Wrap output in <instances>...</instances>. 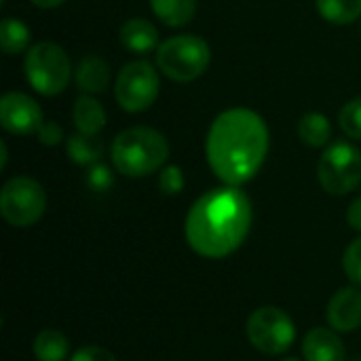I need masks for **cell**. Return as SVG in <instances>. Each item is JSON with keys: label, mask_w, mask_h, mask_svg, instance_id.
<instances>
[{"label": "cell", "mask_w": 361, "mask_h": 361, "mask_svg": "<svg viewBox=\"0 0 361 361\" xmlns=\"http://www.w3.org/2000/svg\"><path fill=\"white\" fill-rule=\"evenodd\" d=\"M305 361H345V345L336 330L313 328L302 341Z\"/></svg>", "instance_id": "7c38bea8"}, {"label": "cell", "mask_w": 361, "mask_h": 361, "mask_svg": "<svg viewBox=\"0 0 361 361\" xmlns=\"http://www.w3.org/2000/svg\"><path fill=\"white\" fill-rule=\"evenodd\" d=\"M68 351H70V341L59 330L47 328L34 336L32 353L38 361H66Z\"/></svg>", "instance_id": "e0dca14e"}, {"label": "cell", "mask_w": 361, "mask_h": 361, "mask_svg": "<svg viewBox=\"0 0 361 361\" xmlns=\"http://www.w3.org/2000/svg\"><path fill=\"white\" fill-rule=\"evenodd\" d=\"M0 47L6 55H17L30 49V27L15 19L4 17L0 23Z\"/></svg>", "instance_id": "44dd1931"}, {"label": "cell", "mask_w": 361, "mask_h": 361, "mask_svg": "<svg viewBox=\"0 0 361 361\" xmlns=\"http://www.w3.org/2000/svg\"><path fill=\"white\" fill-rule=\"evenodd\" d=\"M315 6L334 25H349L361 17V0H315Z\"/></svg>", "instance_id": "ffe728a7"}, {"label": "cell", "mask_w": 361, "mask_h": 361, "mask_svg": "<svg viewBox=\"0 0 361 361\" xmlns=\"http://www.w3.org/2000/svg\"><path fill=\"white\" fill-rule=\"evenodd\" d=\"M283 361H300V360H296V357H288V360H283Z\"/></svg>", "instance_id": "4dcf8cb0"}, {"label": "cell", "mask_w": 361, "mask_h": 361, "mask_svg": "<svg viewBox=\"0 0 361 361\" xmlns=\"http://www.w3.org/2000/svg\"><path fill=\"white\" fill-rule=\"evenodd\" d=\"M23 72L36 93L53 97L66 91L72 78V63L68 53L57 42L40 40L25 51Z\"/></svg>", "instance_id": "5b68a950"}, {"label": "cell", "mask_w": 361, "mask_h": 361, "mask_svg": "<svg viewBox=\"0 0 361 361\" xmlns=\"http://www.w3.org/2000/svg\"><path fill=\"white\" fill-rule=\"evenodd\" d=\"M87 182L93 190H108L112 186V171L104 163H95L89 167Z\"/></svg>", "instance_id": "d4e9b609"}, {"label": "cell", "mask_w": 361, "mask_h": 361, "mask_svg": "<svg viewBox=\"0 0 361 361\" xmlns=\"http://www.w3.org/2000/svg\"><path fill=\"white\" fill-rule=\"evenodd\" d=\"M161 91V78L157 68L146 59L129 61L121 68L114 80V99L125 112L148 110Z\"/></svg>", "instance_id": "52a82bcc"}, {"label": "cell", "mask_w": 361, "mask_h": 361, "mask_svg": "<svg viewBox=\"0 0 361 361\" xmlns=\"http://www.w3.org/2000/svg\"><path fill=\"white\" fill-rule=\"evenodd\" d=\"M343 269L355 286H361V237L349 243L343 256Z\"/></svg>", "instance_id": "cb8c5ba5"}, {"label": "cell", "mask_w": 361, "mask_h": 361, "mask_svg": "<svg viewBox=\"0 0 361 361\" xmlns=\"http://www.w3.org/2000/svg\"><path fill=\"white\" fill-rule=\"evenodd\" d=\"M159 190L167 197H176L184 190V173L178 165H165L159 173Z\"/></svg>", "instance_id": "603a6c76"}, {"label": "cell", "mask_w": 361, "mask_h": 361, "mask_svg": "<svg viewBox=\"0 0 361 361\" xmlns=\"http://www.w3.org/2000/svg\"><path fill=\"white\" fill-rule=\"evenodd\" d=\"M72 121L76 131L87 135H99V131L106 127V110L93 95L82 93L72 106Z\"/></svg>", "instance_id": "9a60e30c"}, {"label": "cell", "mask_w": 361, "mask_h": 361, "mask_svg": "<svg viewBox=\"0 0 361 361\" xmlns=\"http://www.w3.org/2000/svg\"><path fill=\"white\" fill-rule=\"evenodd\" d=\"M121 44L135 55H148L159 49V30L144 17H129L118 30Z\"/></svg>", "instance_id": "4fadbf2b"}, {"label": "cell", "mask_w": 361, "mask_h": 361, "mask_svg": "<svg viewBox=\"0 0 361 361\" xmlns=\"http://www.w3.org/2000/svg\"><path fill=\"white\" fill-rule=\"evenodd\" d=\"M252 203L239 186H220L201 195L186 214L184 235L203 258H226L241 247L252 228Z\"/></svg>", "instance_id": "7a4b0ae2"}, {"label": "cell", "mask_w": 361, "mask_h": 361, "mask_svg": "<svg viewBox=\"0 0 361 361\" xmlns=\"http://www.w3.org/2000/svg\"><path fill=\"white\" fill-rule=\"evenodd\" d=\"M169 142L152 127H129L110 144L112 167L125 178H146L167 165Z\"/></svg>", "instance_id": "3957f363"}, {"label": "cell", "mask_w": 361, "mask_h": 361, "mask_svg": "<svg viewBox=\"0 0 361 361\" xmlns=\"http://www.w3.org/2000/svg\"><path fill=\"white\" fill-rule=\"evenodd\" d=\"M152 13L169 27H182L192 21L197 0H150Z\"/></svg>", "instance_id": "ac0fdd59"}, {"label": "cell", "mask_w": 361, "mask_h": 361, "mask_svg": "<svg viewBox=\"0 0 361 361\" xmlns=\"http://www.w3.org/2000/svg\"><path fill=\"white\" fill-rule=\"evenodd\" d=\"M47 209L44 188L27 176H17L4 182L0 190V214L15 228L36 224Z\"/></svg>", "instance_id": "8992f818"}, {"label": "cell", "mask_w": 361, "mask_h": 361, "mask_svg": "<svg viewBox=\"0 0 361 361\" xmlns=\"http://www.w3.org/2000/svg\"><path fill=\"white\" fill-rule=\"evenodd\" d=\"M34 6H38V8H57V6H61L66 0H30Z\"/></svg>", "instance_id": "f1b7e54d"}, {"label": "cell", "mask_w": 361, "mask_h": 361, "mask_svg": "<svg viewBox=\"0 0 361 361\" xmlns=\"http://www.w3.org/2000/svg\"><path fill=\"white\" fill-rule=\"evenodd\" d=\"M338 125L351 140H361V95L343 106L338 114Z\"/></svg>", "instance_id": "7402d4cb"}, {"label": "cell", "mask_w": 361, "mask_h": 361, "mask_svg": "<svg viewBox=\"0 0 361 361\" xmlns=\"http://www.w3.org/2000/svg\"><path fill=\"white\" fill-rule=\"evenodd\" d=\"M4 2H6V0H0V4H4Z\"/></svg>", "instance_id": "1f68e13d"}, {"label": "cell", "mask_w": 361, "mask_h": 361, "mask_svg": "<svg viewBox=\"0 0 361 361\" xmlns=\"http://www.w3.org/2000/svg\"><path fill=\"white\" fill-rule=\"evenodd\" d=\"M44 123L42 108L34 97L21 91H8L0 97V127L11 135H32Z\"/></svg>", "instance_id": "30bf717a"}, {"label": "cell", "mask_w": 361, "mask_h": 361, "mask_svg": "<svg viewBox=\"0 0 361 361\" xmlns=\"http://www.w3.org/2000/svg\"><path fill=\"white\" fill-rule=\"evenodd\" d=\"M6 159H8V150H6V142L0 140V169L6 167Z\"/></svg>", "instance_id": "f546056e"}, {"label": "cell", "mask_w": 361, "mask_h": 361, "mask_svg": "<svg viewBox=\"0 0 361 361\" xmlns=\"http://www.w3.org/2000/svg\"><path fill=\"white\" fill-rule=\"evenodd\" d=\"M328 324L338 334L353 332L361 326V290L343 288L338 290L328 305Z\"/></svg>", "instance_id": "8fae6325"}, {"label": "cell", "mask_w": 361, "mask_h": 361, "mask_svg": "<svg viewBox=\"0 0 361 361\" xmlns=\"http://www.w3.org/2000/svg\"><path fill=\"white\" fill-rule=\"evenodd\" d=\"M70 361H116V357L108 351V349H104V347H97V345H89V347H82V349H78Z\"/></svg>", "instance_id": "4316f807"}, {"label": "cell", "mask_w": 361, "mask_h": 361, "mask_svg": "<svg viewBox=\"0 0 361 361\" xmlns=\"http://www.w3.org/2000/svg\"><path fill=\"white\" fill-rule=\"evenodd\" d=\"M212 61L207 40L197 34H178L157 49V68L173 82H192L205 74Z\"/></svg>", "instance_id": "277c9868"}, {"label": "cell", "mask_w": 361, "mask_h": 361, "mask_svg": "<svg viewBox=\"0 0 361 361\" xmlns=\"http://www.w3.org/2000/svg\"><path fill=\"white\" fill-rule=\"evenodd\" d=\"M347 222L353 231L361 233V197H357L355 201H351L349 209H347Z\"/></svg>", "instance_id": "83f0119b"}, {"label": "cell", "mask_w": 361, "mask_h": 361, "mask_svg": "<svg viewBox=\"0 0 361 361\" xmlns=\"http://www.w3.org/2000/svg\"><path fill=\"white\" fill-rule=\"evenodd\" d=\"M271 135L264 118L252 108L220 112L205 137V157L214 176L226 186L250 182L267 161Z\"/></svg>", "instance_id": "6da1fadb"}, {"label": "cell", "mask_w": 361, "mask_h": 361, "mask_svg": "<svg viewBox=\"0 0 361 361\" xmlns=\"http://www.w3.org/2000/svg\"><path fill=\"white\" fill-rule=\"evenodd\" d=\"M357 361H361V360H357Z\"/></svg>", "instance_id": "d6a6232c"}, {"label": "cell", "mask_w": 361, "mask_h": 361, "mask_svg": "<svg viewBox=\"0 0 361 361\" xmlns=\"http://www.w3.org/2000/svg\"><path fill=\"white\" fill-rule=\"evenodd\" d=\"M74 80L82 93H89V95L104 93L110 87V66L106 59L89 55V57L78 61L76 72H74Z\"/></svg>", "instance_id": "5bb4252c"}, {"label": "cell", "mask_w": 361, "mask_h": 361, "mask_svg": "<svg viewBox=\"0 0 361 361\" xmlns=\"http://www.w3.org/2000/svg\"><path fill=\"white\" fill-rule=\"evenodd\" d=\"M245 334L256 351L264 355H281L292 347L296 326L286 311L277 307H260L247 317Z\"/></svg>", "instance_id": "9c48e42d"}, {"label": "cell", "mask_w": 361, "mask_h": 361, "mask_svg": "<svg viewBox=\"0 0 361 361\" xmlns=\"http://www.w3.org/2000/svg\"><path fill=\"white\" fill-rule=\"evenodd\" d=\"M36 135L42 146H57L63 140V129L57 121H44Z\"/></svg>", "instance_id": "484cf974"}, {"label": "cell", "mask_w": 361, "mask_h": 361, "mask_svg": "<svg viewBox=\"0 0 361 361\" xmlns=\"http://www.w3.org/2000/svg\"><path fill=\"white\" fill-rule=\"evenodd\" d=\"M298 137L309 148H324L332 140V125L322 112H307L298 121Z\"/></svg>", "instance_id": "d6986e66"}, {"label": "cell", "mask_w": 361, "mask_h": 361, "mask_svg": "<svg viewBox=\"0 0 361 361\" xmlns=\"http://www.w3.org/2000/svg\"><path fill=\"white\" fill-rule=\"evenodd\" d=\"M66 154L72 159V163L80 167H91L102 161L104 142L99 140V135H87L76 131L66 140Z\"/></svg>", "instance_id": "2e32d148"}, {"label": "cell", "mask_w": 361, "mask_h": 361, "mask_svg": "<svg viewBox=\"0 0 361 361\" xmlns=\"http://www.w3.org/2000/svg\"><path fill=\"white\" fill-rule=\"evenodd\" d=\"M317 180L328 195L343 197L353 192L361 182V150L349 142H336L322 152Z\"/></svg>", "instance_id": "ba28073f"}]
</instances>
